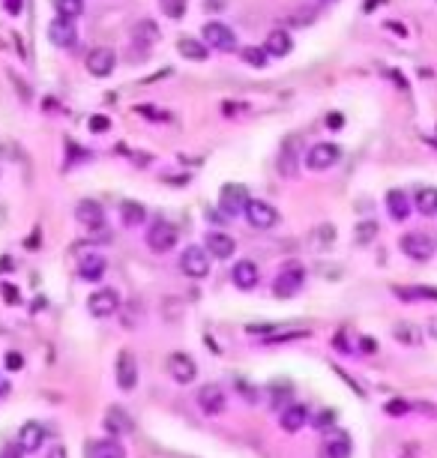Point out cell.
<instances>
[{"label": "cell", "mask_w": 437, "mask_h": 458, "mask_svg": "<svg viewBox=\"0 0 437 458\" xmlns=\"http://www.w3.org/2000/svg\"><path fill=\"white\" fill-rule=\"evenodd\" d=\"M201 39H204L207 48H213V52H234L237 48V36L225 22H210L204 27Z\"/></svg>", "instance_id": "277c9868"}, {"label": "cell", "mask_w": 437, "mask_h": 458, "mask_svg": "<svg viewBox=\"0 0 437 458\" xmlns=\"http://www.w3.org/2000/svg\"><path fill=\"white\" fill-rule=\"evenodd\" d=\"M360 347H363V354H374V351H377L374 338H363V342H360Z\"/></svg>", "instance_id": "b9f144b4"}, {"label": "cell", "mask_w": 437, "mask_h": 458, "mask_svg": "<svg viewBox=\"0 0 437 458\" xmlns=\"http://www.w3.org/2000/svg\"><path fill=\"white\" fill-rule=\"evenodd\" d=\"M246 219H249L252 228H261V231H270L279 222V210L270 204V201H261V198H249V204H246Z\"/></svg>", "instance_id": "3957f363"}, {"label": "cell", "mask_w": 437, "mask_h": 458, "mask_svg": "<svg viewBox=\"0 0 437 458\" xmlns=\"http://www.w3.org/2000/svg\"><path fill=\"white\" fill-rule=\"evenodd\" d=\"M177 228L171 222H165V219H156V222L147 228V246L153 248L156 255H165V252H171V248L177 246Z\"/></svg>", "instance_id": "7a4b0ae2"}, {"label": "cell", "mask_w": 437, "mask_h": 458, "mask_svg": "<svg viewBox=\"0 0 437 458\" xmlns=\"http://www.w3.org/2000/svg\"><path fill=\"white\" fill-rule=\"evenodd\" d=\"M93 458H126L123 443H117L114 437H105V441L93 443Z\"/></svg>", "instance_id": "f1b7e54d"}, {"label": "cell", "mask_w": 437, "mask_h": 458, "mask_svg": "<svg viewBox=\"0 0 437 458\" xmlns=\"http://www.w3.org/2000/svg\"><path fill=\"white\" fill-rule=\"evenodd\" d=\"M195 402L204 413H222L225 411V393H222V386L218 384H204L201 390H198Z\"/></svg>", "instance_id": "4fadbf2b"}, {"label": "cell", "mask_w": 437, "mask_h": 458, "mask_svg": "<svg viewBox=\"0 0 437 458\" xmlns=\"http://www.w3.org/2000/svg\"><path fill=\"white\" fill-rule=\"evenodd\" d=\"M159 6H162V13L165 15H171V18H183L186 15V0H159Z\"/></svg>", "instance_id": "d6a6232c"}, {"label": "cell", "mask_w": 437, "mask_h": 458, "mask_svg": "<svg viewBox=\"0 0 437 458\" xmlns=\"http://www.w3.org/2000/svg\"><path fill=\"white\" fill-rule=\"evenodd\" d=\"M386 411H390V413H404L407 402H392V404H386Z\"/></svg>", "instance_id": "7bdbcfd3"}, {"label": "cell", "mask_w": 437, "mask_h": 458, "mask_svg": "<svg viewBox=\"0 0 437 458\" xmlns=\"http://www.w3.org/2000/svg\"><path fill=\"white\" fill-rule=\"evenodd\" d=\"M108 270V261L102 252H84L78 258V276L84 278V282H99V278L105 276Z\"/></svg>", "instance_id": "7c38bea8"}, {"label": "cell", "mask_w": 437, "mask_h": 458, "mask_svg": "<svg viewBox=\"0 0 437 458\" xmlns=\"http://www.w3.org/2000/svg\"><path fill=\"white\" fill-rule=\"evenodd\" d=\"M87 308H90L93 317H111L117 308H120V294H117L114 287H99L96 294H90Z\"/></svg>", "instance_id": "30bf717a"}, {"label": "cell", "mask_w": 437, "mask_h": 458, "mask_svg": "<svg viewBox=\"0 0 437 458\" xmlns=\"http://www.w3.org/2000/svg\"><path fill=\"white\" fill-rule=\"evenodd\" d=\"M54 9H57V15L61 18H75L84 13V0H54Z\"/></svg>", "instance_id": "1f68e13d"}, {"label": "cell", "mask_w": 437, "mask_h": 458, "mask_svg": "<svg viewBox=\"0 0 437 458\" xmlns=\"http://www.w3.org/2000/svg\"><path fill=\"white\" fill-rule=\"evenodd\" d=\"M45 425L39 423H24L22 428H18V446H22L24 452H36L39 446L45 443Z\"/></svg>", "instance_id": "e0dca14e"}, {"label": "cell", "mask_w": 437, "mask_h": 458, "mask_svg": "<svg viewBox=\"0 0 437 458\" xmlns=\"http://www.w3.org/2000/svg\"><path fill=\"white\" fill-rule=\"evenodd\" d=\"M218 204H222V210L228 216H240L246 210V204H249V189L243 183H225L222 192H218Z\"/></svg>", "instance_id": "8992f818"}, {"label": "cell", "mask_w": 437, "mask_h": 458, "mask_svg": "<svg viewBox=\"0 0 437 458\" xmlns=\"http://www.w3.org/2000/svg\"><path fill=\"white\" fill-rule=\"evenodd\" d=\"M48 458H66V446L63 443H54L51 452H48Z\"/></svg>", "instance_id": "ab89813d"}, {"label": "cell", "mask_w": 437, "mask_h": 458, "mask_svg": "<svg viewBox=\"0 0 437 458\" xmlns=\"http://www.w3.org/2000/svg\"><path fill=\"white\" fill-rule=\"evenodd\" d=\"M291 48H294V39H291V33H287V31H270V33H267L264 52L270 57H285V54H291Z\"/></svg>", "instance_id": "7402d4cb"}, {"label": "cell", "mask_w": 437, "mask_h": 458, "mask_svg": "<svg viewBox=\"0 0 437 458\" xmlns=\"http://www.w3.org/2000/svg\"><path fill=\"white\" fill-rule=\"evenodd\" d=\"M324 455L326 458H347V455H351V441H347L344 434L330 437V441L324 443Z\"/></svg>", "instance_id": "f546056e"}, {"label": "cell", "mask_w": 437, "mask_h": 458, "mask_svg": "<svg viewBox=\"0 0 437 458\" xmlns=\"http://www.w3.org/2000/svg\"><path fill=\"white\" fill-rule=\"evenodd\" d=\"M3 291H6V297H9V300H13V303L18 300V294H15V287H9V285H6V287H3Z\"/></svg>", "instance_id": "bcb514c9"}, {"label": "cell", "mask_w": 437, "mask_h": 458, "mask_svg": "<svg viewBox=\"0 0 437 458\" xmlns=\"http://www.w3.org/2000/svg\"><path fill=\"white\" fill-rule=\"evenodd\" d=\"M6 6H9V13L18 15V9H22V0H6Z\"/></svg>", "instance_id": "ee69618b"}, {"label": "cell", "mask_w": 437, "mask_h": 458, "mask_svg": "<svg viewBox=\"0 0 437 458\" xmlns=\"http://www.w3.org/2000/svg\"><path fill=\"white\" fill-rule=\"evenodd\" d=\"M180 270L189 278H204L207 273H210V252L201 248V246H189L180 255Z\"/></svg>", "instance_id": "5b68a950"}, {"label": "cell", "mask_w": 437, "mask_h": 458, "mask_svg": "<svg viewBox=\"0 0 437 458\" xmlns=\"http://www.w3.org/2000/svg\"><path fill=\"white\" fill-rule=\"evenodd\" d=\"M309 423V411L303 404H287L282 413V428L285 432H300V428Z\"/></svg>", "instance_id": "484cf974"}, {"label": "cell", "mask_w": 437, "mask_h": 458, "mask_svg": "<svg viewBox=\"0 0 437 458\" xmlns=\"http://www.w3.org/2000/svg\"><path fill=\"white\" fill-rule=\"evenodd\" d=\"M413 207L420 210L422 216H434L437 213V189L434 186H422L413 198Z\"/></svg>", "instance_id": "83f0119b"}, {"label": "cell", "mask_w": 437, "mask_h": 458, "mask_svg": "<svg viewBox=\"0 0 437 458\" xmlns=\"http://www.w3.org/2000/svg\"><path fill=\"white\" fill-rule=\"evenodd\" d=\"M321 3H335V0H321Z\"/></svg>", "instance_id": "c3c4849f"}, {"label": "cell", "mask_w": 437, "mask_h": 458, "mask_svg": "<svg viewBox=\"0 0 437 458\" xmlns=\"http://www.w3.org/2000/svg\"><path fill=\"white\" fill-rule=\"evenodd\" d=\"M138 384V363L132 351H120L117 354V386L120 390H135Z\"/></svg>", "instance_id": "5bb4252c"}, {"label": "cell", "mask_w": 437, "mask_h": 458, "mask_svg": "<svg viewBox=\"0 0 437 458\" xmlns=\"http://www.w3.org/2000/svg\"><path fill=\"white\" fill-rule=\"evenodd\" d=\"M395 335H399L402 338V342H413V330H407V324H399V326H395Z\"/></svg>", "instance_id": "74e56055"}, {"label": "cell", "mask_w": 437, "mask_h": 458, "mask_svg": "<svg viewBox=\"0 0 437 458\" xmlns=\"http://www.w3.org/2000/svg\"><path fill=\"white\" fill-rule=\"evenodd\" d=\"M386 210H390V216L395 219V222H404L407 216H411V195L402 192V189H390L386 192Z\"/></svg>", "instance_id": "ac0fdd59"}, {"label": "cell", "mask_w": 437, "mask_h": 458, "mask_svg": "<svg viewBox=\"0 0 437 458\" xmlns=\"http://www.w3.org/2000/svg\"><path fill=\"white\" fill-rule=\"evenodd\" d=\"M75 219L84 228H102L105 225V210H102V204H96V201H81L75 207Z\"/></svg>", "instance_id": "d6986e66"}, {"label": "cell", "mask_w": 437, "mask_h": 458, "mask_svg": "<svg viewBox=\"0 0 437 458\" xmlns=\"http://www.w3.org/2000/svg\"><path fill=\"white\" fill-rule=\"evenodd\" d=\"M240 57H243V63H249L252 69H264L267 61H270V54H267L264 48H257V45H246L240 52Z\"/></svg>", "instance_id": "4dcf8cb0"}, {"label": "cell", "mask_w": 437, "mask_h": 458, "mask_svg": "<svg viewBox=\"0 0 437 458\" xmlns=\"http://www.w3.org/2000/svg\"><path fill=\"white\" fill-rule=\"evenodd\" d=\"M339 159H342L339 144L321 141V144L309 147V153H305V168H312V171H330L333 165H339Z\"/></svg>", "instance_id": "6da1fadb"}, {"label": "cell", "mask_w": 437, "mask_h": 458, "mask_svg": "<svg viewBox=\"0 0 437 458\" xmlns=\"http://www.w3.org/2000/svg\"><path fill=\"white\" fill-rule=\"evenodd\" d=\"M204 248L210 252V258H218V261H225V258H231L237 252V243L234 237H228L225 231H210L204 240Z\"/></svg>", "instance_id": "9a60e30c"}, {"label": "cell", "mask_w": 437, "mask_h": 458, "mask_svg": "<svg viewBox=\"0 0 437 458\" xmlns=\"http://www.w3.org/2000/svg\"><path fill=\"white\" fill-rule=\"evenodd\" d=\"M303 282H305V273L300 270V267H285V270L273 278V294L282 297V300H287V297L300 294Z\"/></svg>", "instance_id": "9c48e42d"}, {"label": "cell", "mask_w": 437, "mask_h": 458, "mask_svg": "<svg viewBox=\"0 0 437 458\" xmlns=\"http://www.w3.org/2000/svg\"><path fill=\"white\" fill-rule=\"evenodd\" d=\"M312 425H315V428H330V425H333V411H324L321 416H315Z\"/></svg>", "instance_id": "8d00e7d4"}, {"label": "cell", "mask_w": 437, "mask_h": 458, "mask_svg": "<svg viewBox=\"0 0 437 458\" xmlns=\"http://www.w3.org/2000/svg\"><path fill=\"white\" fill-rule=\"evenodd\" d=\"M120 222L126 228H141L147 222V207L138 201H123L120 204Z\"/></svg>", "instance_id": "d4e9b609"}, {"label": "cell", "mask_w": 437, "mask_h": 458, "mask_svg": "<svg viewBox=\"0 0 437 458\" xmlns=\"http://www.w3.org/2000/svg\"><path fill=\"white\" fill-rule=\"evenodd\" d=\"M132 39L138 45H144V48H150V45H156L159 42V27H156V22H138L135 27H132Z\"/></svg>", "instance_id": "4316f807"}, {"label": "cell", "mask_w": 437, "mask_h": 458, "mask_svg": "<svg viewBox=\"0 0 437 458\" xmlns=\"http://www.w3.org/2000/svg\"><path fill=\"white\" fill-rule=\"evenodd\" d=\"M399 246H402V252L407 258H413V261H429V258L434 255V240L429 234H420V231L404 234Z\"/></svg>", "instance_id": "ba28073f"}, {"label": "cell", "mask_w": 437, "mask_h": 458, "mask_svg": "<svg viewBox=\"0 0 437 458\" xmlns=\"http://www.w3.org/2000/svg\"><path fill=\"white\" fill-rule=\"evenodd\" d=\"M22 363H24V360H22L18 354H9V356H6V365L13 368V372H15V368H22Z\"/></svg>", "instance_id": "60d3db41"}, {"label": "cell", "mask_w": 437, "mask_h": 458, "mask_svg": "<svg viewBox=\"0 0 437 458\" xmlns=\"http://www.w3.org/2000/svg\"><path fill=\"white\" fill-rule=\"evenodd\" d=\"M108 126H111V120H108L105 114H96V117H90V129H93V132H105Z\"/></svg>", "instance_id": "e575fe53"}, {"label": "cell", "mask_w": 437, "mask_h": 458, "mask_svg": "<svg viewBox=\"0 0 437 458\" xmlns=\"http://www.w3.org/2000/svg\"><path fill=\"white\" fill-rule=\"evenodd\" d=\"M168 368H171V377L177 384H192L195 374H198V365H195V360L189 354H171Z\"/></svg>", "instance_id": "2e32d148"}, {"label": "cell", "mask_w": 437, "mask_h": 458, "mask_svg": "<svg viewBox=\"0 0 437 458\" xmlns=\"http://www.w3.org/2000/svg\"><path fill=\"white\" fill-rule=\"evenodd\" d=\"M225 3H228V0H207V6H210V9H216V6H218V9H222Z\"/></svg>", "instance_id": "f6af8a7d"}, {"label": "cell", "mask_w": 437, "mask_h": 458, "mask_svg": "<svg viewBox=\"0 0 437 458\" xmlns=\"http://www.w3.org/2000/svg\"><path fill=\"white\" fill-rule=\"evenodd\" d=\"M48 39H51V45L57 48H75L78 45V27L72 18H61L57 15L51 24H48Z\"/></svg>", "instance_id": "8fae6325"}, {"label": "cell", "mask_w": 437, "mask_h": 458, "mask_svg": "<svg viewBox=\"0 0 437 458\" xmlns=\"http://www.w3.org/2000/svg\"><path fill=\"white\" fill-rule=\"evenodd\" d=\"M431 335H437V321H434V324H431Z\"/></svg>", "instance_id": "7dc6e473"}, {"label": "cell", "mask_w": 437, "mask_h": 458, "mask_svg": "<svg viewBox=\"0 0 437 458\" xmlns=\"http://www.w3.org/2000/svg\"><path fill=\"white\" fill-rule=\"evenodd\" d=\"M326 126H330V129H342L344 126V117L342 114H330V117H326Z\"/></svg>", "instance_id": "f35d334b"}, {"label": "cell", "mask_w": 437, "mask_h": 458, "mask_svg": "<svg viewBox=\"0 0 437 458\" xmlns=\"http://www.w3.org/2000/svg\"><path fill=\"white\" fill-rule=\"evenodd\" d=\"M374 237H377V225L374 222H365V225L356 228V243H372Z\"/></svg>", "instance_id": "836d02e7"}, {"label": "cell", "mask_w": 437, "mask_h": 458, "mask_svg": "<svg viewBox=\"0 0 437 458\" xmlns=\"http://www.w3.org/2000/svg\"><path fill=\"white\" fill-rule=\"evenodd\" d=\"M87 72L96 75V78H108L117 69V54H114V48H108V45H96L90 54H87Z\"/></svg>", "instance_id": "52a82bcc"}, {"label": "cell", "mask_w": 437, "mask_h": 458, "mask_svg": "<svg viewBox=\"0 0 437 458\" xmlns=\"http://www.w3.org/2000/svg\"><path fill=\"white\" fill-rule=\"evenodd\" d=\"M105 428L111 434H129L132 432V416H129L123 407H108V413H105Z\"/></svg>", "instance_id": "cb8c5ba5"}, {"label": "cell", "mask_w": 437, "mask_h": 458, "mask_svg": "<svg viewBox=\"0 0 437 458\" xmlns=\"http://www.w3.org/2000/svg\"><path fill=\"white\" fill-rule=\"evenodd\" d=\"M24 455V450L18 443H9V446H3V452H0V458H22Z\"/></svg>", "instance_id": "d590c367"}, {"label": "cell", "mask_w": 437, "mask_h": 458, "mask_svg": "<svg viewBox=\"0 0 437 458\" xmlns=\"http://www.w3.org/2000/svg\"><path fill=\"white\" fill-rule=\"evenodd\" d=\"M177 52H180L186 61H198V63H204L207 61V54H210V48L204 45V39H192V36H180L177 39Z\"/></svg>", "instance_id": "603a6c76"}, {"label": "cell", "mask_w": 437, "mask_h": 458, "mask_svg": "<svg viewBox=\"0 0 437 458\" xmlns=\"http://www.w3.org/2000/svg\"><path fill=\"white\" fill-rule=\"evenodd\" d=\"M231 278H234V285L240 287V291H252V287H257V282H261V273H257V267L252 261H240L234 267Z\"/></svg>", "instance_id": "ffe728a7"}, {"label": "cell", "mask_w": 437, "mask_h": 458, "mask_svg": "<svg viewBox=\"0 0 437 458\" xmlns=\"http://www.w3.org/2000/svg\"><path fill=\"white\" fill-rule=\"evenodd\" d=\"M395 297L404 300V303H434L437 300V287H425V285L404 287V285H399L395 287Z\"/></svg>", "instance_id": "44dd1931"}]
</instances>
